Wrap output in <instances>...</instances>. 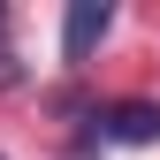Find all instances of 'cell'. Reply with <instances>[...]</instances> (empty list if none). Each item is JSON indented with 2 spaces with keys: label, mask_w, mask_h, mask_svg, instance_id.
Segmentation results:
<instances>
[{
  "label": "cell",
  "mask_w": 160,
  "mask_h": 160,
  "mask_svg": "<svg viewBox=\"0 0 160 160\" xmlns=\"http://www.w3.org/2000/svg\"><path fill=\"white\" fill-rule=\"evenodd\" d=\"M107 23H114V8H107V0H76V8H69V23H61V53H69V61H84L99 38H107Z\"/></svg>",
  "instance_id": "1"
},
{
  "label": "cell",
  "mask_w": 160,
  "mask_h": 160,
  "mask_svg": "<svg viewBox=\"0 0 160 160\" xmlns=\"http://www.w3.org/2000/svg\"><path fill=\"white\" fill-rule=\"evenodd\" d=\"M99 130H107L114 145H152V137H160V107H152V99H122V107H107Z\"/></svg>",
  "instance_id": "2"
}]
</instances>
